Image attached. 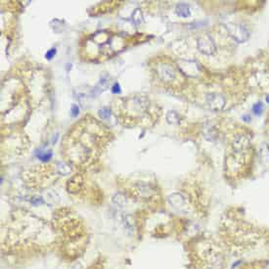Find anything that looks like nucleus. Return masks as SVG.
I'll use <instances>...</instances> for the list:
<instances>
[{
	"label": "nucleus",
	"mask_w": 269,
	"mask_h": 269,
	"mask_svg": "<svg viewBox=\"0 0 269 269\" xmlns=\"http://www.w3.org/2000/svg\"><path fill=\"white\" fill-rule=\"evenodd\" d=\"M266 102H267V103H269V96H268L267 98H266Z\"/></svg>",
	"instance_id": "nucleus-8"
},
{
	"label": "nucleus",
	"mask_w": 269,
	"mask_h": 269,
	"mask_svg": "<svg viewBox=\"0 0 269 269\" xmlns=\"http://www.w3.org/2000/svg\"><path fill=\"white\" fill-rule=\"evenodd\" d=\"M43 202V200H42L41 198H39V197H37V198H36V199H32V205H39V204H41V203Z\"/></svg>",
	"instance_id": "nucleus-6"
},
{
	"label": "nucleus",
	"mask_w": 269,
	"mask_h": 269,
	"mask_svg": "<svg viewBox=\"0 0 269 269\" xmlns=\"http://www.w3.org/2000/svg\"><path fill=\"white\" fill-rule=\"evenodd\" d=\"M99 115L102 119H109L111 116V111L109 110L108 108H104V109H102V110L99 111Z\"/></svg>",
	"instance_id": "nucleus-3"
},
{
	"label": "nucleus",
	"mask_w": 269,
	"mask_h": 269,
	"mask_svg": "<svg viewBox=\"0 0 269 269\" xmlns=\"http://www.w3.org/2000/svg\"><path fill=\"white\" fill-rule=\"evenodd\" d=\"M262 109H263V106L261 103H257L255 105H253L252 107V112L255 113V115H260L261 112H262Z\"/></svg>",
	"instance_id": "nucleus-4"
},
{
	"label": "nucleus",
	"mask_w": 269,
	"mask_h": 269,
	"mask_svg": "<svg viewBox=\"0 0 269 269\" xmlns=\"http://www.w3.org/2000/svg\"><path fill=\"white\" fill-rule=\"evenodd\" d=\"M113 92H114V93H119L120 92V88H119L118 83L115 84V86L113 87Z\"/></svg>",
	"instance_id": "nucleus-7"
},
{
	"label": "nucleus",
	"mask_w": 269,
	"mask_h": 269,
	"mask_svg": "<svg viewBox=\"0 0 269 269\" xmlns=\"http://www.w3.org/2000/svg\"><path fill=\"white\" fill-rule=\"evenodd\" d=\"M230 33L231 36L235 38L238 42H243L248 38L249 32L246 28H244L243 26H232L231 29H230Z\"/></svg>",
	"instance_id": "nucleus-1"
},
{
	"label": "nucleus",
	"mask_w": 269,
	"mask_h": 269,
	"mask_svg": "<svg viewBox=\"0 0 269 269\" xmlns=\"http://www.w3.org/2000/svg\"><path fill=\"white\" fill-rule=\"evenodd\" d=\"M176 13L180 17L190 16V7L187 4H178L176 7Z\"/></svg>",
	"instance_id": "nucleus-2"
},
{
	"label": "nucleus",
	"mask_w": 269,
	"mask_h": 269,
	"mask_svg": "<svg viewBox=\"0 0 269 269\" xmlns=\"http://www.w3.org/2000/svg\"><path fill=\"white\" fill-rule=\"evenodd\" d=\"M56 54V50L55 49H51L50 51L47 52V54H46V58L47 59H52V57Z\"/></svg>",
	"instance_id": "nucleus-5"
}]
</instances>
